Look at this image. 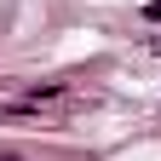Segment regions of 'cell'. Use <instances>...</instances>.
<instances>
[{
  "label": "cell",
  "mask_w": 161,
  "mask_h": 161,
  "mask_svg": "<svg viewBox=\"0 0 161 161\" xmlns=\"http://www.w3.org/2000/svg\"><path fill=\"white\" fill-rule=\"evenodd\" d=\"M144 17H150V23H161V0H150V6H144Z\"/></svg>",
  "instance_id": "6da1fadb"
},
{
  "label": "cell",
  "mask_w": 161,
  "mask_h": 161,
  "mask_svg": "<svg viewBox=\"0 0 161 161\" xmlns=\"http://www.w3.org/2000/svg\"><path fill=\"white\" fill-rule=\"evenodd\" d=\"M0 161H29V155H17V150H0Z\"/></svg>",
  "instance_id": "7a4b0ae2"
},
{
  "label": "cell",
  "mask_w": 161,
  "mask_h": 161,
  "mask_svg": "<svg viewBox=\"0 0 161 161\" xmlns=\"http://www.w3.org/2000/svg\"><path fill=\"white\" fill-rule=\"evenodd\" d=\"M150 52H161V35H155V40H150Z\"/></svg>",
  "instance_id": "3957f363"
}]
</instances>
